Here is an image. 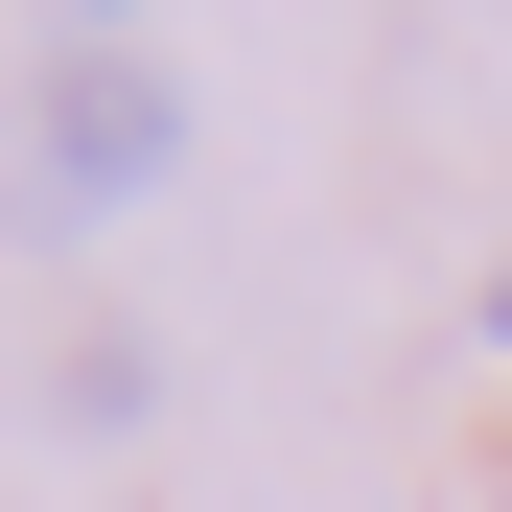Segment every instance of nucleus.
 <instances>
[{
	"mask_svg": "<svg viewBox=\"0 0 512 512\" xmlns=\"http://www.w3.org/2000/svg\"><path fill=\"white\" fill-rule=\"evenodd\" d=\"M163 163H187V94H163L140 47H47V70H24V210H47V233L140 210Z\"/></svg>",
	"mask_w": 512,
	"mask_h": 512,
	"instance_id": "f257e3e1",
	"label": "nucleus"
},
{
	"mask_svg": "<svg viewBox=\"0 0 512 512\" xmlns=\"http://www.w3.org/2000/svg\"><path fill=\"white\" fill-rule=\"evenodd\" d=\"M70 24H94V47H117V0H70Z\"/></svg>",
	"mask_w": 512,
	"mask_h": 512,
	"instance_id": "f03ea898",
	"label": "nucleus"
},
{
	"mask_svg": "<svg viewBox=\"0 0 512 512\" xmlns=\"http://www.w3.org/2000/svg\"><path fill=\"white\" fill-rule=\"evenodd\" d=\"M489 350H512V280H489Z\"/></svg>",
	"mask_w": 512,
	"mask_h": 512,
	"instance_id": "7ed1b4c3",
	"label": "nucleus"
}]
</instances>
